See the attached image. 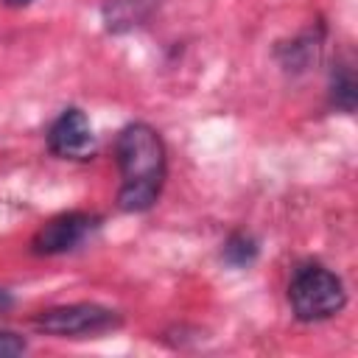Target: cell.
Segmentation results:
<instances>
[{
  "label": "cell",
  "instance_id": "obj_9",
  "mask_svg": "<svg viewBox=\"0 0 358 358\" xmlns=\"http://www.w3.org/2000/svg\"><path fill=\"white\" fill-rule=\"evenodd\" d=\"M257 252L260 246L249 232H232L221 246V260L229 268H249L257 260Z\"/></svg>",
  "mask_w": 358,
  "mask_h": 358
},
{
  "label": "cell",
  "instance_id": "obj_8",
  "mask_svg": "<svg viewBox=\"0 0 358 358\" xmlns=\"http://www.w3.org/2000/svg\"><path fill=\"white\" fill-rule=\"evenodd\" d=\"M355 98H358V90H355L352 64L350 62H336L333 70H330V103L350 115L355 109Z\"/></svg>",
  "mask_w": 358,
  "mask_h": 358
},
{
  "label": "cell",
  "instance_id": "obj_10",
  "mask_svg": "<svg viewBox=\"0 0 358 358\" xmlns=\"http://www.w3.org/2000/svg\"><path fill=\"white\" fill-rule=\"evenodd\" d=\"M28 350V341L14 333V330H0V358H11V355H22Z\"/></svg>",
  "mask_w": 358,
  "mask_h": 358
},
{
  "label": "cell",
  "instance_id": "obj_4",
  "mask_svg": "<svg viewBox=\"0 0 358 358\" xmlns=\"http://www.w3.org/2000/svg\"><path fill=\"white\" fill-rule=\"evenodd\" d=\"M98 229H101V215L95 213H84V210L59 213L36 229V235L31 238V252L42 257L67 255L78 249L84 241H90Z\"/></svg>",
  "mask_w": 358,
  "mask_h": 358
},
{
  "label": "cell",
  "instance_id": "obj_11",
  "mask_svg": "<svg viewBox=\"0 0 358 358\" xmlns=\"http://www.w3.org/2000/svg\"><path fill=\"white\" fill-rule=\"evenodd\" d=\"M11 308H14V296H11V291L0 288V316H3V313H8Z\"/></svg>",
  "mask_w": 358,
  "mask_h": 358
},
{
  "label": "cell",
  "instance_id": "obj_6",
  "mask_svg": "<svg viewBox=\"0 0 358 358\" xmlns=\"http://www.w3.org/2000/svg\"><path fill=\"white\" fill-rule=\"evenodd\" d=\"M154 8H157V0H106L103 3V25L112 34H123V31L143 25Z\"/></svg>",
  "mask_w": 358,
  "mask_h": 358
},
{
  "label": "cell",
  "instance_id": "obj_3",
  "mask_svg": "<svg viewBox=\"0 0 358 358\" xmlns=\"http://www.w3.org/2000/svg\"><path fill=\"white\" fill-rule=\"evenodd\" d=\"M31 324L39 333L56 338H90L120 327V313L95 302H73V305H56L39 310L31 319Z\"/></svg>",
  "mask_w": 358,
  "mask_h": 358
},
{
  "label": "cell",
  "instance_id": "obj_2",
  "mask_svg": "<svg viewBox=\"0 0 358 358\" xmlns=\"http://www.w3.org/2000/svg\"><path fill=\"white\" fill-rule=\"evenodd\" d=\"M288 305L299 322H324L344 310L347 291L336 271L322 263H299L288 282Z\"/></svg>",
  "mask_w": 358,
  "mask_h": 358
},
{
  "label": "cell",
  "instance_id": "obj_7",
  "mask_svg": "<svg viewBox=\"0 0 358 358\" xmlns=\"http://www.w3.org/2000/svg\"><path fill=\"white\" fill-rule=\"evenodd\" d=\"M322 25L313 31H305V34H299L296 39H291L288 45H280L277 48V56H280V62H282V67L285 70H305L316 56H319V48H322Z\"/></svg>",
  "mask_w": 358,
  "mask_h": 358
},
{
  "label": "cell",
  "instance_id": "obj_12",
  "mask_svg": "<svg viewBox=\"0 0 358 358\" xmlns=\"http://www.w3.org/2000/svg\"><path fill=\"white\" fill-rule=\"evenodd\" d=\"M6 6H11V8H22V6H28L31 0H3Z\"/></svg>",
  "mask_w": 358,
  "mask_h": 358
},
{
  "label": "cell",
  "instance_id": "obj_1",
  "mask_svg": "<svg viewBox=\"0 0 358 358\" xmlns=\"http://www.w3.org/2000/svg\"><path fill=\"white\" fill-rule=\"evenodd\" d=\"M115 157L120 168L117 207L123 213H145L157 204L165 185V143L148 123H129L115 140Z\"/></svg>",
  "mask_w": 358,
  "mask_h": 358
},
{
  "label": "cell",
  "instance_id": "obj_5",
  "mask_svg": "<svg viewBox=\"0 0 358 358\" xmlns=\"http://www.w3.org/2000/svg\"><path fill=\"white\" fill-rule=\"evenodd\" d=\"M48 148L62 159H90L95 154V134L90 117L78 106H67L48 129Z\"/></svg>",
  "mask_w": 358,
  "mask_h": 358
}]
</instances>
